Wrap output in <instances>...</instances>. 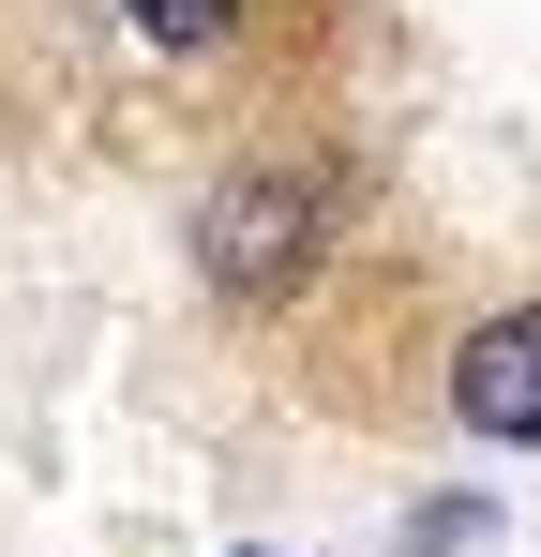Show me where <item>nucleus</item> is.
I'll list each match as a JSON object with an SVG mask.
<instances>
[{"label": "nucleus", "instance_id": "obj_1", "mask_svg": "<svg viewBox=\"0 0 541 557\" xmlns=\"http://www.w3.org/2000/svg\"><path fill=\"white\" fill-rule=\"evenodd\" d=\"M331 211H347V182H331V166H301V151L226 166L211 211H196V272H211V301H286V286L331 257Z\"/></svg>", "mask_w": 541, "mask_h": 557}, {"label": "nucleus", "instance_id": "obj_2", "mask_svg": "<svg viewBox=\"0 0 541 557\" xmlns=\"http://www.w3.org/2000/svg\"><path fill=\"white\" fill-rule=\"evenodd\" d=\"M451 422L496 437V453H541V301L481 317V332L451 347Z\"/></svg>", "mask_w": 541, "mask_h": 557}, {"label": "nucleus", "instance_id": "obj_4", "mask_svg": "<svg viewBox=\"0 0 541 557\" xmlns=\"http://www.w3.org/2000/svg\"><path fill=\"white\" fill-rule=\"evenodd\" d=\"M241 557H256V543H241Z\"/></svg>", "mask_w": 541, "mask_h": 557}, {"label": "nucleus", "instance_id": "obj_3", "mask_svg": "<svg viewBox=\"0 0 541 557\" xmlns=\"http://www.w3.org/2000/svg\"><path fill=\"white\" fill-rule=\"evenodd\" d=\"M121 15H136L151 46H226V30H241V0H121Z\"/></svg>", "mask_w": 541, "mask_h": 557}]
</instances>
